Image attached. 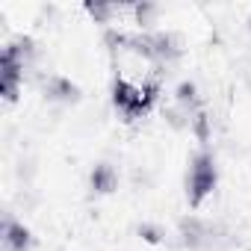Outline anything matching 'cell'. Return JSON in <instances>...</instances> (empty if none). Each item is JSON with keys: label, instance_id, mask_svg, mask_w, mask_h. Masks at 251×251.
Wrapping results in <instances>:
<instances>
[{"label": "cell", "instance_id": "8", "mask_svg": "<svg viewBox=\"0 0 251 251\" xmlns=\"http://www.w3.org/2000/svg\"><path fill=\"white\" fill-rule=\"evenodd\" d=\"M130 15L139 27H151L154 24V15H157V6L154 3H133L130 6Z\"/></svg>", "mask_w": 251, "mask_h": 251}, {"label": "cell", "instance_id": "7", "mask_svg": "<svg viewBox=\"0 0 251 251\" xmlns=\"http://www.w3.org/2000/svg\"><path fill=\"white\" fill-rule=\"evenodd\" d=\"M89 186H92V192H98V195L115 192V186H118V172H115V166L98 163V166L92 169V175H89Z\"/></svg>", "mask_w": 251, "mask_h": 251}, {"label": "cell", "instance_id": "3", "mask_svg": "<svg viewBox=\"0 0 251 251\" xmlns=\"http://www.w3.org/2000/svg\"><path fill=\"white\" fill-rule=\"evenodd\" d=\"M177 236H180V245L189 251H219L227 245V230L210 219H201V216L180 219Z\"/></svg>", "mask_w": 251, "mask_h": 251}, {"label": "cell", "instance_id": "9", "mask_svg": "<svg viewBox=\"0 0 251 251\" xmlns=\"http://www.w3.org/2000/svg\"><path fill=\"white\" fill-rule=\"evenodd\" d=\"M248 33H251V18H248Z\"/></svg>", "mask_w": 251, "mask_h": 251}, {"label": "cell", "instance_id": "5", "mask_svg": "<svg viewBox=\"0 0 251 251\" xmlns=\"http://www.w3.org/2000/svg\"><path fill=\"white\" fill-rule=\"evenodd\" d=\"M0 242H3V251H30L33 248V233L24 222H18L15 216H6L3 230H0Z\"/></svg>", "mask_w": 251, "mask_h": 251}, {"label": "cell", "instance_id": "4", "mask_svg": "<svg viewBox=\"0 0 251 251\" xmlns=\"http://www.w3.org/2000/svg\"><path fill=\"white\" fill-rule=\"evenodd\" d=\"M216 183H219V169H216L213 154L198 151L192 157V163H189V172H186V201H189V207L198 210L213 195Z\"/></svg>", "mask_w": 251, "mask_h": 251}, {"label": "cell", "instance_id": "1", "mask_svg": "<svg viewBox=\"0 0 251 251\" xmlns=\"http://www.w3.org/2000/svg\"><path fill=\"white\" fill-rule=\"evenodd\" d=\"M157 95H160V71H154L148 80L136 83L130 77L118 74L115 83H112V103L115 109L124 115V121H136L142 118L154 103H157Z\"/></svg>", "mask_w": 251, "mask_h": 251}, {"label": "cell", "instance_id": "6", "mask_svg": "<svg viewBox=\"0 0 251 251\" xmlns=\"http://www.w3.org/2000/svg\"><path fill=\"white\" fill-rule=\"evenodd\" d=\"M45 98H48V100H56V103H74V100L80 98V89H77V83H71L68 77L53 74V77L45 80Z\"/></svg>", "mask_w": 251, "mask_h": 251}, {"label": "cell", "instance_id": "2", "mask_svg": "<svg viewBox=\"0 0 251 251\" xmlns=\"http://www.w3.org/2000/svg\"><path fill=\"white\" fill-rule=\"evenodd\" d=\"M36 59V45L30 36H21L15 42H9L0 53V95L3 100H18V92L24 86V74L30 71Z\"/></svg>", "mask_w": 251, "mask_h": 251}]
</instances>
